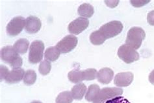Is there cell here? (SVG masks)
I'll return each instance as SVG.
<instances>
[{
	"mask_svg": "<svg viewBox=\"0 0 154 103\" xmlns=\"http://www.w3.org/2000/svg\"><path fill=\"white\" fill-rule=\"evenodd\" d=\"M145 36L146 33L143 29L133 27L128 31L127 38L125 40V44L128 45L136 50L141 46Z\"/></svg>",
	"mask_w": 154,
	"mask_h": 103,
	"instance_id": "obj_1",
	"label": "cell"
},
{
	"mask_svg": "<svg viewBox=\"0 0 154 103\" xmlns=\"http://www.w3.org/2000/svg\"><path fill=\"white\" fill-rule=\"evenodd\" d=\"M10 71H9V69L4 65H1V80H3V79H6V77H7L8 74H9Z\"/></svg>",
	"mask_w": 154,
	"mask_h": 103,
	"instance_id": "obj_27",
	"label": "cell"
},
{
	"mask_svg": "<svg viewBox=\"0 0 154 103\" xmlns=\"http://www.w3.org/2000/svg\"><path fill=\"white\" fill-rule=\"evenodd\" d=\"M78 40L76 36L67 35L57 44V48L61 53H68L72 51L78 45Z\"/></svg>",
	"mask_w": 154,
	"mask_h": 103,
	"instance_id": "obj_6",
	"label": "cell"
},
{
	"mask_svg": "<svg viewBox=\"0 0 154 103\" xmlns=\"http://www.w3.org/2000/svg\"><path fill=\"white\" fill-rule=\"evenodd\" d=\"M100 88L97 84H92L89 86L86 95L85 99L88 102H94L98 97L100 92Z\"/></svg>",
	"mask_w": 154,
	"mask_h": 103,
	"instance_id": "obj_15",
	"label": "cell"
},
{
	"mask_svg": "<svg viewBox=\"0 0 154 103\" xmlns=\"http://www.w3.org/2000/svg\"><path fill=\"white\" fill-rule=\"evenodd\" d=\"M51 69V65L50 62L46 60L40 62L38 68V71L41 75H46L50 72Z\"/></svg>",
	"mask_w": 154,
	"mask_h": 103,
	"instance_id": "obj_22",
	"label": "cell"
},
{
	"mask_svg": "<svg viewBox=\"0 0 154 103\" xmlns=\"http://www.w3.org/2000/svg\"><path fill=\"white\" fill-rule=\"evenodd\" d=\"M114 76V72L110 68H104L101 69L98 72L97 79L98 80L103 84H107L110 83Z\"/></svg>",
	"mask_w": 154,
	"mask_h": 103,
	"instance_id": "obj_13",
	"label": "cell"
},
{
	"mask_svg": "<svg viewBox=\"0 0 154 103\" xmlns=\"http://www.w3.org/2000/svg\"><path fill=\"white\" fill-rule=\"evenodd\" d=\"M147 20L148 23L150 25V26H154V11L149 12L147 16Z\"/></svg>",
	"mask_w": 154,
	"mask_h": 103,
	"instance_id": "obj_28",
	"label": "cell"
},
{
	"mask_svg": "<svg viewBox=\"0 0 154 103\" xmlns=\"http://www.w3.org/2000/svg\"><path fill=\"white\" fill-rule=\"evenodd\" d=\"M29 46V42L27 39L21 38L15 42L14 48L18 54H24L27 51Z\"/></svg>",
	"mask_w": 154,
	"mask_h": 103,
	"instance_id": "obj_17",
	"label": "cell"
},
{
	"mask_svg": "<svg viewBox=\"0 0 154 103\" xmlns=\"http://www.w3.org/2000/svg\"><path fill=\"white\" fill-rule=\"evenodd\" d=\"M118 56L125 63L131 64L139 59V54L135 49L127 44L121 46L118 51Z\"/></svg>",
	"mask_w": 154,
	"mask_h": 103,
	"instance_id": "obj_3",
	"label": "cell"
},
{
	"mask_svg": "<svg viewBox=\"0 0 154 103\" xmlns=\"http://www.w3.org/2000/svg\"><path fill=\"white\" fill-rule=\"evenodd\" d=\"M134 75L131 72H122L116 74L114 79L115 84L118 87H127L133 80Z\"/></svg>",
	"mask_w": 154,
	"mask_h": 103,
	"instance_id": "obj_9",
	"label": "cell"
},
{
	"mask_svg": "<svg viewBox=\"0 0 154 103\" xmlns=\"http://www.w3.org/2000/svg\"><path fill=\"white\" fill-rule=\"evenodd\" d=\"M31 103H42V102H40V101H34L32 102Z\"/></svg>",
	"mask_w": 154,
	"mask_h": 103,
	"instance_id": "obj_31",
	"label": "cell"
},
{
	"mask_svg": "<svg viewBox=\"0 0 154 103\" xmlns=\"http://www.w3.org/2000/svg\"><path fill=\"white\" fill-rule=\"evenodd\" d=\"M18 53L13 46H6L2 49L1 59L8 64H11L18 56Z\"/></svg>",
	"mask_w": 154,
	"mask_h": 103,
	"instance_id": "obj_11",
	"label": "cell"
},
{
	"mask_svg": "<svg viewBox=\"0 0 154 103\" xmlns=\"http://www.w3.org/2000/svg\"><path fill=\"white\" fill-rule=\"evenodd\" d=\"M68 77L69 80L75 84L81 83L84 80L83 71H79L78 69H74L69 72Z\"/></svg>",
	"mask_w": 154,
	"mask_h": 103,
	"instance_id": "obj_18",
	"label": "cell"
},
{
	"mask_svg": "<svg viewBox=\"0 0 154 103\" xmlns=\"http://www.w3.org/2000/svg\"><path fill=\"white\" fill-rule=\"evenodd\" d=\"M89 21L87 18L79 17L72 22L68 27L69 32L74 35H79L88 27Z\"/></svg>",
	"mask_w": 154,
	"mask_h": 103,
	"instance_id": "obj_8",
	"label": "cell"
},
{
	"mask_svg": "<svg viewBox=\"0 0 154 103\" xmlns=\"http://www.w3.org/2000/svg\"><path fill=\"white\" fill-rule=\"evenodd\" d=\"M105 103H131L126 98L121 97V96H119L112 98V99H110L107 101Z\"/></svg>",
	"mask_w": 154,
	"mask_h": 103,
	"instance_id": "obj_24",
	"label": "cell"
},
{
	"mask_svg": "<svg viewBox=\"0 0 154 103\" xmlns=\"http://www.w3.org/2000/svg\"><path fill=\"white\" fill-rule=\"evenodd\" d=\"M74 98L70 92L66 91L60 93L56 98V103H72Z\"/></svg>",
	"mask_w": 154,
	"mask_h": 103,
	"instance_id": "obj_21",
	"label": "cell"
},
{
	"mask_svg": "<svg viewBox=\"0 0 154 103\" xmlns=\"http://www.w3.org/2000/svg\"><path fill=\"white\" fill-rule=\"evenodd\" d=\"M60 54V52L57 48V47H51L46 49L44 56H45L46 60L50 62H54L59 59Z\"/></svg>",
	"mask_w": 154,
	"mask_h": 103,
	"instance_id": "obj_19",
	"label": "cell"
},
{
	"mask_svg": "<svg viewBox=\"0 0 154 103\" xmlns=\"http://www.w3.org/2000/svg\"><path fill=\"white\" fill-rule=\"evenodd\" d=\"M42 23L40 19L33 16H30L26 20L25 29L27 32L35 34L38 32L41 28Z\"/></svg>",
	"mask_w": 154,
	"mask_h": 103,
	"instance_id": "obj_10",
	"label": "cell"
},
{
	"mask_svg": "<svg viewBox=\"0 0 154 103\" xmlns=\"http://www.w3.org/2000/svg\"><path fill=\"white\" fill-rule=\"evenodd\" d=\"M36 73L33 70H27L23 77V83L27 86H31L35 84L36 80Z\"/></svg>",
	"mask_w": 154,
	"mask_h": 103,
	"instance_id": "obj_20",
	"label": "cell"
},
{
	"mask_svg": "<svg viewBox=\"0 0 154 103\" xmlns=\"http://www.w3.org/2000/svg\"><path fill=\"white\" fill-rule=\"evenodd\" d=\"M25 71L22 68L13 69L8 74L5 79L6 82L8 84H14L17 83L23 79Z\"/></svg>",
	"mask_w": 154,
	"mask_h": 103,
	"instance_id": "obj_12",
	"label": "cell"
},
{
	"mask_svg": "<svg viewBox=\"0 0 154 103\" xmlns=\"http://www.w3.org/2000/svg\"><path fill=\"white\" fill-rule=\"evenodd\" d=\"M149 81L150 82V83L154 85V70L150 73L149 75Z\"/></svg>",
	"mask_w": 154,
	"mask_h": 103,
	"instance_id": "obj_30",
	"label": "cell"
},
{
	"mask_svg": "<svg viewBox=\"0 0 154 103\" xmlns=\"http://www.w3.org/2000/svg\"><path fill=\"white\" fill-rule=\"evenodd\" d=\"M44 49V44L40 40L32 42L29 47V61L31 64H37L42 60Z\"/></svg>",
	"mask_w": 154,
	"mask_h": 103,
	"instance_id": "obj_4",
	"label": "cell"
},
{
	"mask_svg": "<svg viewBox=\"0 0 154 103\" xmlns=\"http://www.w3.org/2000/svg\"><path fill=\"white\" fill-rule=\"evenodd\" d=\"M74 99L82 100L87 93V87L83 83H79L72 88L71 91Z\"/></svg>",
	"mask_w": 154,
	"mask_h": 103,
	"instance_id": "obj_14",
	"label": "cell"
},
{
	"mask_svg": "<svg viewBox=\"0 0 154 103\" xmlns=\"http://www.w3.org/2000/svg\"><path fill=\"white\" fill-rule=\"evenodd\" d=\"M26 20L22 16H17L11 20L7 26V32L11 36L19 35L25 27Z\"/></svg>",
	"mask_w": 154,
	"mask_h": 103,
	"instance_id": "obj_7",
	"label": "cell"
},
{
	"mask_svg": "<svg viewBox=\"0 0 154 103\" xmlns=\"http://www.w3.org/2000/svg\"><path fill=\"white\" fill-rule=\"evenodd\" d=\"M83 77L84 80H93L97 78V72L96 69H87L86 70L83 71Z\"/></svg>",
	"mask_w": 154,
	"mask_h": 103,
	"instance_id": "obj_23",
	"label": "cell"
},
{
	"mask_svg": "<svg viewBox=\"0 0 154 103\" xmlns=\"http://www.w3.org/2000/svg\"><path fill=\"white\" fill-rule=\"evenodd\" d=\"M123 29V25L119 21H112L103 25L98 30L105 40L119 35Z\"/></svg>",
	"mask_w": 154,
	"mask_h": 103,
	"instance_id": "obj_2",
	"label": "cell"
},
{
	"mask_svg": "<svg viewBox=\"0 0 154 103\" xmlns=\"http://www.w3.org/2000/svg\"><path fill=\"white\" fill-rule=\"evenodd\" d=\"M78 12L83 18L87 19L91 18L94 12V7L88 3H83L78 8Z\"/></svg>",
	"mask_w": 154,
	"mask_h": 103,
	"instance_id": "obj_16",
	"label": "cell"
},
{
	"mask_svg": "<svg viewBox=\"0 0 154 103\" xmlns=\"http://www.w3.org/2000/svg\"><path fill=\"white\" fill-rule=\"evenodd\" d=\"M123 93V89L119 88H104L100 92L96 99L93 103H105L112 98L120 96Z\"/></svg>",
	"mask_w": 154,
	"mask_h": 103,
	"instance_id": "obj_5",
	"label": "cell"
},
{
	"mask_svg": "<svg viewBox=\"0 0 154 103\" xmlns=\"http://www.w3.org/2000/svg\"><path fill=\"white\" fill-rule=\"evenodd\" d=\"M150 1H145V0H139V1H130V3L133 7H143L147 3H149Z\"/></svg>",
	"mask_w": 154,
	"mask_h": 103,
	"instance_id": "obj_26",
	"label": "cell"
},
{
	"mask_svg": "<svg viewBox=\"0 0 154 103\" xmlns=\"http://www.w3.org/2000/svg\"><path fill=\"white\" fill-rule=\"evenodd\" d=\"M23 64V60L22 59L20 56H18L17 59H16L13 62L10 64L11 67L13 69H19L20 67H22Z\"/></svg>",
	"mask_w": 154,
	"mask_h": 103,
	"instance_id": "obj_25",
	"label": "cell"
},
{
	"mask_svg": "<svg viewBox=\"0 0 154 103\" xmlns=\"http://www.w3.org/2000/svg\"><path fill=\"white\" fill-rule=\"evenodd\" d=\"M105 3L107 5V6L111 8H114L118 5L119 1H105Z\"/></svg>",
	"mask_w": 154,
	"mask_h": 103,
	"instance_id": "obj_29",
	"label": "cell"
}]
</instances>
